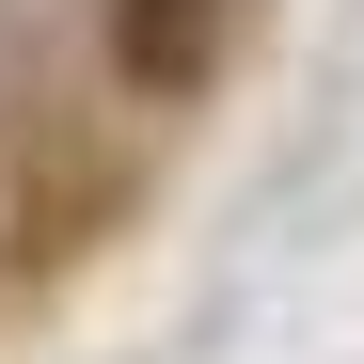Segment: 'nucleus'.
I'll use <instances>...</instances> for the list:
<instances>
[{
	"instance_id": "nucleus-1",
	"label": "nucleus",
	"mask_w": 364,
	"mask_h": 364,
	"mask_svg": "<svg viewBox=\"0 0 364 364\" xmlns=\"http://www.w3.org/2000/svg\"><path fill=\"white\" fill-rule=\"evenodd\" d=\"M222 32H237V0H111L127 95H206V80H222Z\"/></svg>"
}]
</instances>
